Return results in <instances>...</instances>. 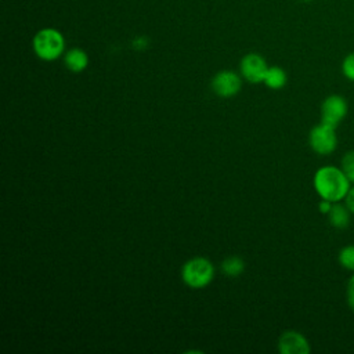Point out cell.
<instances>
[{
  "instance_id": "obj_1",
  "label": "cell",
  "mask_w": 354,
  "mask_h": 354,
  "mask_svg": "<svg viewBox=\"0 0 354 354\" xmlns=\"http://www.w3.org/2000/svg\"><path fill=\"white\" fill-rule=\"evenodd\" d=\"M313 184L318 196L330 202L343 201L351 187V183L343 170L333 165L319 167L314 174Z\"/></svg>"
},
{
  "instance_id": "obj_2",
  "label": "cell",
  "mask_w": 354,
  "mask_h": 354,
  "mask_svg": "<svg viewBox=\"0 0 354 354\" xmlns=\"http://www.w3.org/2000/svg\"><path fill=\"white\" fill-rule=\"evenodd\" d=\"M33 50L43 61H54L62 55L65 40L61 32L54 28L40 29L33 37Z\"/></svg>"
},
{
  "instance_id": "obj_3",
  "label": "cell",
  "mask_w": 354,
  "mask_h": 354,
  "mask_svg": "<svg viewBox=\"0 0 354 354\" xmlns=\"http://www.w3.org/2000/svg\"><path fill=\"white\" fill-rule=\"evenodd\" d=\"M214 277V267L206 257H192L184 263L181 268V278L184 283L192 289L207 286Z\"/></svg>"
},
{
  "instance_id": "obj_4",
  "label": "cell",
  "mask_w": 354,
  "mask_h": 354,
  "mask_svg": "<svg viewBox=\"0 0 354 354\" xmlns=\"http://www.w3.org/2000/svg\"><path fill=\"white\" fill-rule=\"evenodd\" d=\"M308 144L311 149L318 155H329L337 147L336 127L328 123L319 122L308 133Z\"/></svg>"
},
{
  "instance_id": "obj_5",
  "label": "cell",
  "mask_w": 354,
  "mask_h": 354,
  "mask_svg": "<svg viewBox=\"0 0 354 354\" xmlns=\"http://www.w3.org/2000/svg\"><path fill=\"white\" fill-rule=\"evenodd\" d=\"M348 112L347 101L343 95L330 94L321 104V122L337 127Z\"/></svg>"
},
{
  "instance_id": "obj_6",
  "label": "cell",
  "mask_w": 354,
  "mask_h": 354,
  "mask_svg": "<svg viewBox=\"0 0 354 354\" xmlns=\"http://www.w3.org/2000/svg\"><path fill=\"white\" fill-rule=\"evenodd\" d=\"M242 80L238 73L232 71H220L212 79L213 91L221 98H230L238 94L241 90Z\"/></svg>"
},
{
  "instance_id": "obj_7",
  "label": "cell",
  "mask_w": 354,
  "mask_h": 354,
  "mask_svg": "<svg viewBox=\"0 0 354 354\" xmlns=\"http://www.w3.org/2000/svg\"><path fill=\"white\" fill-rule=\"evenodd\" d=\"M239 69L242 76L250 83H261L267 73L268 65L266 59L256 53L246 54L239 64Z\"/></svg>"
},
{
  "instance_id": "obj_8",
  "label": "cell",
  "mask_w": 354,
  "mask_h": 354,
  "mask_svg": "<svg viewBox=\"0 0 354 354\" xmlns=\"http://www.w3.org/2000/svg\"><path fill=\"white\" fill-rule=\"evenodd\" d=\"M281 354H308L311 347L307 337L297 330H285L278 339Z\"/></svg>"
},
{
  "instance_id": "obj_9",
  "label": "cell",
  "mask_w": 354,
  "mask_h": 354,
  "mask_svg": "<svg viewBox=\"0 0 354 354\" xmlns=\"http://www.w3.org/2000/svg\"><path fill=\"white\" fill-rule=\"evenodd\" d=\"M351 214L353 213L348 210V207L344 203L335 202L330 212L328 213V218H329V223L332 227H335L337 230H344L350 224Z\"/></svg>"
},
{
  "instance_id": "obj_10",
  "label": "cell",
  "mask_w": 354,
  "mask_h": 354,
  "mask_svg": "<svg viewBox=\"0 0 354 354\" xmlns=\"http://www.w3.org/2000/svg\"><path fill=\"white\" fill-rule=\"evenodd\" d=\"M64 62L69 71L79 73L87 68L88 55L82 48H71L66 51V54L64 57Z\"/></svg>"
},
{
  "instance_id": "obj_11",
  "label": "cell",
  "mask_w": 354,
  "mask_h": 354,
  "mask_svg": "<svg viewBox=\"0 0 354 354\" xmlns=\"http://www.w3.org/2000/svg\"><path fill=\"white\" fill-rule=\"evenodd\" d=\"M288 76L286 72L279 66H268L267 73L264 76V83L272 90H279L286 84Z\"/></svg>"
},
{
  "instance_id": "obj_12",
  "label": "cell",
  "mask_w": 354,
  "mask_h": 354,
  "mask_svg": "<svg viewBox=\"0 0 354 354\" xmlns=\"http://www.w3.org/2000/svg\"><path fill=\"white\" fill-rule=\"evenodd\" d=\"M221 268H223L225 275H228V277H238V275H241L243 272L245 263L238 256H230V257L224 259V261L221 263Z\"/></svg>"
},
{
  "instance_id": "obj_13",
  "label": "cell",
  "mask_w": 354,
  "mask_h": 354,
  "mask_svg": "<svg viewBox=\"0 0 354 354\" xmlns=\"http://www.w3.org/2000/svg\"><path fill=\"white\" fill-rule=\"evenodd\" d=\"M337 260L344 270L354 272V245L343 246L337 254Z\"/></svg>"
},
{
  "instance_id": "obj_14",
  "label": "cell",
  "mask_w": 354,
  "mask_h": 354,
  "mask_svg": "<svg viewBox=\"0 0 354 354\" xmlns=\"http://www.w3.org/2000/svg\"><path fill=\"white\" fill-rule=\"evenodd\" d=\"M340 169L347 176L351 184H354V149L348 151L343 155L340 160Z\"/></svg>"
},
{
  "instance_id": "obj_15",
  "label": "cell",
  "mask_w": 354,
  "mask_h": 354,
  "mask_svg": "<svg viewBox=\"0 0 354 354\" xmlns=\"http://www.w3.org/2000/svg\"><path fill=\"white\" fill-rule=\"evenodd\" d=\"M342 73L343 76L350 80L354 82V51L348 53L342 62Z\"/></svg>"
},
{
  "instance_id": "obj_16",
  "label": "cell",
  "mask_w": 354,
  "mask_h": 354,
  "mask_svg": "<svg viewBox=\"0 0 354 354\" xmlns=\"http://www.w3.org/2000/svg\"><path fill=\"white\" fill-rule=\"evenodd\" d=\"M346 300L348 307L354 311V272L350 277L348 282H347V288H346Z\"/></svg>"
},
{
  "instance_id": "obj_17",
  "label": "cell",
  "mask_w": 354,
  "mask_h": 354,
  "mask_svg": "<svg viewBox=\"0 0 354 354\" xmlns=\"http://www.w3.org/2000/svg\"><path fill=\"white\" fill-rule=\"evenodd\" d=\"M344 205L348 207V210L354 214V185L350 187V189L347 191L344 199H343Z\"/></svg>"
},
{
  "instance_id": "obj_18",
  "label": "cell",
  "mask_w": 354,
  "mask_h": 354,
  "mask_svg": "<svg viewBox=\"0 0 354 354\" xmlns=\"http://www.w3.org/2000/svg\"><path fill=\"white\" fill-rule=\"evenodd\" d=\"M333 203H335V202H330V201H328V199H321L319 203H318V209H319V212H321L322 214H326V216H328V213L330 212Z\"/></svg>"
},
{
  "instance_id": "obj_19",
  "label": "cell",
  "mask_w": 354,
  "mask_h": 354,
  "mask_svg": "<svg viewBox=\"0 0 354 354\" xmlns=\"http://www.w3.org/2000/svg\"><path fill=\"white\" fill-rule=\"evenodd\" d=\"M133 47L137 50H144L147 47V39L145 37H137L133 41Z\"/></svg>"
},
{
  "instance_id": "obj_20",
  "label": "cell",
  "mask_w": 354,
  "mask_h": 354,
  "mask_svg": "<svg viewBox=\"0 0 354 354\" xmlns=\"http://www.w3.org/2000/svg\"><path fill=\"white\" fill-rule=\"evenodd\" d=\"M301 1H306V3H308V1H313V0H301Z\"/></svg>"
}]
</instances>
